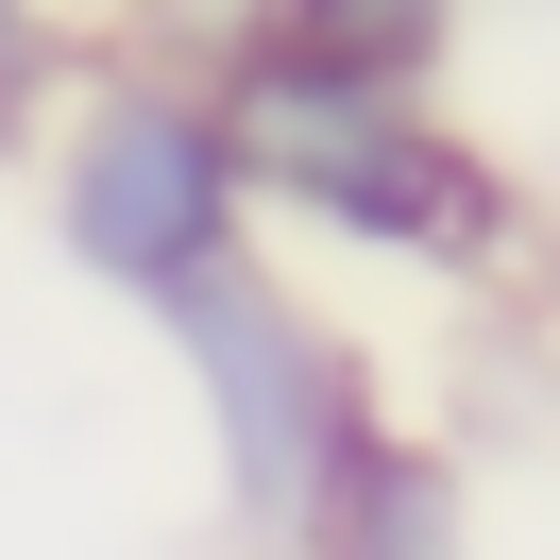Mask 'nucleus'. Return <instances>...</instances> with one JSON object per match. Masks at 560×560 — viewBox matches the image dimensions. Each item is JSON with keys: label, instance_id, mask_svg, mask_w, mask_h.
<instances>
[{"label": "nucleus", "instance_id": "1", "mask_svg": "<svg viewBox=\"0 0 560 560\" xmlns=\"http://www.w3.org/2000/svg\"><path fill=\"white\" fill-rule=\"evenodd\" d=\"M221 153H238L255 205H289L306 238L390 255V272H526V153L476 137L442 85H390V69H323L289 35H221L205 69Z\"/></svg>", "mask_w": 560, "mask_h": 560}, {"label": "nucleus", "instance_id": "4", "mask_svg": "<svg viewBox=\"0 0 560 560\" xmlns=\"http://www.w3.org/2000/svg\"><path fill=\"white\" fill-rule=\"evenodd\" d=\"M272 544H289V560H458V544H476V492H458L442 442H408V424L374 408V424L340 442V476H323Z\"/></svg>", "mask_w": 560, "mask_h": 560}, {"label": "nucleus", "instance_id": "2", "mask_svg": "<svg viewBox=\"0 0 560 560\" xmlns=\"http://www.w3.org/2000/svg\"><path fill=\"white\" fill-rule=\"evenodd\" d=\"M153 340L187 357V390H205V458H221V510L272 544L289 510H306L323 476H340V442L374 424V374H357V340L306 306V289L272 272V255H205L187 289H153Z\"/></svg>", "mask_w": 560, "mask_h": 560}, {"label": "nucleus", "instance_id": "6", "mask_svg": "<svg viewBox=\"0 0 560 560\" xmlns=\"http://www.w3.org/2000/svg\"><path fill=\"white\" fill-rule=\"evenodd\" d=\"M51 103H69V0H0V153H35Z\"/></svg>", "mask_w": 560, "mask_h": 560}, {"label": "nucleus", "instance_id": "5", "mask_svg": "<svg viewBox=\"0 0 560 560\" xmlns=\"http://www.w3.org/2000/svg\"><path fill=\"white\" fill-rule=\"evenodd\" d=\"M255 35L323 51V69H390V85H442L458 35H476V0H255Z\"/></svg>", "mask_w": 560, "mask_h": 560}, {"label": "nucleus", "instance_id": "7", "mask_svg": "<svg viewBox=\"0 0 560 560\" xmlns=\"http://www.w3.org/2000/svg\"><path fill=\"white\" fill-rule=\"evenodd\" d=\"M476 18H526V0H476Z\"/></svg>", "mask_w": 560, "mask_h": 560}, {"label": "nucleus", "instance_id": "3", "mask_svg": "<svg viewBox=\"0 0 560 560\" xmlns=\"http://www.w3.org/2000/svg\"><path fill=\"white\" fill-rule=\"evenodd\" d=\"M35 153H51V238H69V272L85 289H119V306H153V289H187L205 255H238L255 238V187H238V153H221V103H205V69H85L69 103L35 119Z\"/></svg>", "mask_w": 560, "mask_h": 560}]
</instances>
